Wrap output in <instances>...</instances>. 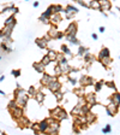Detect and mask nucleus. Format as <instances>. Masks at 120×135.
Here are the masks:
<instances>
[{
  "label": "nucleus",
  "instance_id": "nucleus-1",
  "mask_svg": "<svg viewBox=\"0 0 120 135\" xmlns=\"http://www.w3.org/2000/svg\"><path fill=\"white\" fill-rule=\"evenodd\" d=\"M13 95H14V100H16L17 105L25 109L27 105H28L29 99H30L28 93L25 92L23 88H16V90L13 92Z\"/></svg>",
  "mask_w": 120,
  "mask_h": 135
},
{
  "label": "nucleus",
  "instance_id": "nucleus-2",
  "mask_svg": "<svg viewBox=\"0 0 120 135\" xmlns=\"http://www.w3.org/2000/svg\"><path fill=\"white\" fill-rule=\"evenodd\" d=\"M48 122H49V126H48V130L46 134H58L60 130V121L53 117H49Z\"/></svg>",
  "mask_w": 120,
  "mask_h": 135
},
{
  "label": "nucleus",
  "instance_id": "nucleus-3",
  "mask_svg": "<svg viewBox=\"0 0 120 135\" xmlns=\"http://www.w3.org/2000/svg\"><path fill=\"white\" fill-rule=\"evenodd\" d=\"M78 8L76 7V6L73 5H69L66 8H64V13L65 16H66V20H71V18H73V17L76 16V13H78Z\"/></svg>",
  "mask_w": 120,
  "mask_h": 135
},
{
  "label": "nucleus",
  "instance_id": "nucleus-4",
  "mask_svg": "<svg viewBox=\"0 0 120 135\" xmlns=\"http://www.w3.org/2000/svg\"><path fill=\"white\" fill-rule=\"evenodd\" d=\"M78 81L82 87H90V86L94 84V79L91 76H88V75H81Z\"/></svg>",
  "mask_w": 120,
  "mask_h": 135
},
{
  "label": "nucleus",
  "instance_id": "nucleus-5",
  "mask_svg": "<svg viewBox=\"0 0 120 135\" xmlns=\"http://www.w3.org/2000/svg\"><path fill=\"white\" fill-rule=\"evenodd\" d=\"M47 88L49 89L50 93H54V92H56V90L61 89V88H62V83L59 81V79H55V80H53V81L48 84Z\"/></svg>",
  "mask_w": 120,
  "mask_h": 135
},
{
  "label": "nucleus",
  "instance_id": "nucleus-6",
  "mask_svg": "<svg viewBox=\"0 0 120 135\" xmlns=\"http://www.w3.org/2000/svg\"><path fill=\"white\" fill-rule=\"evenodd\" d=\"M77 31H78V25L76 22H72L69 24V27L66 28L64 34L66 35H70V36H77Z\"/></svg>",
  "mask_w": 120,
  "mask_h": 135
},
{
  "label": "nucleus",
  "instance_id": "nucleus-7",
  "mask_svg": "<svg viewBox=\"0 0 120 135\" xmlns=\"http://www.w3.org/2000/svg\"><path fill=\"white\" fill-rule=\"evenodd\" d=\"M55 79H58L56 76H54V75H49L48 73H43V76H42V79H41V83H42V86L47 87L48 84H49L50 82L53 81V80H55Z\"/></svg>",
  "mask_w": 120,
  "mask_h": 135
},
{
  "label": "nucleus",
  "instance_id": "nucleus-8",
  "mask_svg": "<svg viewBox=\"0 0 120 135\" xmlns=\"http://www.w3.org/2000/svg\"><path fill=\"white\" fill-rule=\"evenodd\" d=\"M10 113H11L12 118L16 121V119H18L19 117H22V116L24 115V111H23V107L17 106V107H14V109L10 110Z\"/></svg>",
  "mask_w": 120,
  "mask_h": 135
},
{
  "label": "nucleus",
  "instance_id": "nucleus-9",
  "mask_svg": "<svg viewBox=\"0 0 120 135\" xmlns=\"http://www.w3.org/2000/svg\"><path fill=\"white\" fill-rule=\"evenodd\" d=\"M48 126H49V122H48V118H45V119H42L41 122L37 123V128H39L40 133L41 134H46L48 130Z\"/></svg>",
  "mask_w": 120,
  "mask_h": 135
},
{
  "label": "nucleus",
  "instance_id": "nucleus-10",
  "mask_svg": "<svg viewBox=\"0 0 120 135\" xmlns=\"http://www.w3.org/2000/svg\"><path fill=\"white\" fill-rule=\"evenodd\" d=\"M84 95H85L87 104H89L90 106H95V104H97V100H96L95 93H85Z\"/></svg>",
  "mask_w": 120,
  "mask_h": 135
},
{
  "label": "nucleus",
  "instance_id": "nucleus-11",
  "mask_svg": "<svg viewBox=\"0 0 120 135\" xmlns=\"http://www.w3.org/2000/svg\"><path fill=\"white\" fill-rule=\"evenodd\" d=\"M83 58V60H84V63L87 65H90V64H92V63H95V60H96V58L94 56H92L91 53H90V51H88V52H85L84 53V56L82 57Z\"/></svg>",
  "mask_w": 120,
  "mask_h": 135
},
{
  "label": "nucleus",
  "instance_id": "nucleus-12",
  "mask_svg": "<svg viewBox=\"0 0 120 135\" xmlns=\"http://www.w3.org/2000/svg\"><path fill=\"white\" fill-rule=\"evenodd\" d=\"M112 4L111 0H100V11H111Z\"/></svg>",
  "mask_w": 120,
  "mask_h": 135
},
{
  "label": "nucleus",
  "instance_id": "nucleus-13",
  "mask_svg": "<svg viewBox=\"0 0 120 135\" xmlns=\"http://www.w3.org/2000/svg\"><path fill=\"white\" fill-rule=\"evenodd\" d=\"M49 21H50V24H52V25H58L59 23L62 21L61 13H53Z\"/></svg>",
  "mask_w": 120,
  "mask_h": 135
},
{
  "label": "nucleus",
  "instance_id": "nucleus-14",
  "mask_svg": "<svg viewBox=\"0 0 120 135\" xmlns=\"http://www.w3.org/2000/svg\"><path fill=\"white\" fill-rule=\"evenodd\" d=\"M36 45L37 47H40L41 50H46V48H48V41L45 39V37H39V39H36Z\"/></svg>",
  "mask_w": 120,
  "mask_h": 135
},
{
  "label": "nucleus",
  "instance_id": "nucleus-15",
  "mask_svg": "<svg viewBox=\"0 0 120 135\" xmlns=\"http://www.w3.org/2000/svg\"><path fill=\"white\" fill-rule=\"evenodd\" d=\"M85 121H87L88 124H94L96 122V113L91 112V110H90L89 112L85 115Z\"/></svg>",
  "mask_w": 120,
  "mask_h": 135
},
{
  "label": "nucleus",
  "instance_id": "nucleus-16",
  "mask_svg": "<svg viewBox=\"0 0 120 135\" xmlns=\"http://www.w3.org/2000/svg\"><path fill=\"white\" fill-rule=\"evenodd\" d=\"M34 99L39 103V104H41V103H43L46 99V94L42 90H37L36 93H35V95H34Z\"/></svg>",
  "mask_w": 120,
  "mask_h": 135
},
{
  "label": "nucleus",
  "instance_id": "nucleus-17",
  "mask_svg": "<svg viewBox=\"0 0 120 135\" xmlns=\"http://www.w3.org/2000/svg\"><path fill=\"white\" fill-rule=\"evenodd\" d=\"M108 57H111V52H109V50L108 48H102V50L100 51V53H98V56H97V59L98 60H102V59H105V58H108Z\"/></svg>",
  "mask_w": 120,
  "mask_h": 135
},
{
  "label": "nucleus",
  "instance_id": "nucleus-18",
  "mask_svg": "<svg viewBox=\"0 0 120 135\" xmlns=\"http://www.w3.org/2000/svg\"><path fill=\"white\" fill-rule=\"evenodd\" d=\"M60 66V70H61V75H67L70 73V70L72 69V66H70L69 63H65V64H59Z\"/></svg>",
  "mask_w": 120,
  "mask_h": 135
},
{
  "label": "nucleus",
  "instance_id": "nucleus-19",
  "mask_svg": "<svg viewBox=\"0 0 120 135\" xmlns=\"http://www.w3.org/2000/svg\"><path fill=\"white\" fill-rule=\"evenodd\" d=\"M47 34L49 35L50 37H52V39H55L56 40V36H58V34H59V30H58V28H56V25H52Z\"/></svg>",
  "mask_w": 120,
  "mask_h": 135
},
{
  "label": "nucleus",
  "instance_id": "nucleus-20",
  "mask_svg": "<svg viewBox=\"0 0 120 135\" xmlns=\"http://www.w3.org/2000/svg\"><path fill=\"white\" fill-rule=\"evenodd\" d=\"M109 101H113L114 104H117L118 106H120V93L115 90V92L112 94V97L109 98Z\"/></svg>",
  "mask_w": 120,
  "mask_h": 135
},
{
  "label": "nucleus",
  "instance_id": "nucleus-21",
  "mask_svg": "<svg viewBox=\"0 0 120 135\" xmlns=\"http://www.w3.org/2000/svg\"><path fill=\"white\" fill-rule=\"evenodd\" d=\"M107 107L111 110V112L113 113V116H115L118 113V111H119V106H118L117 104H114L113 101H109V104L107 105Z\"/></svg>",
  "mask_w": 120,
  "mask_h": 135
},
{
  "label": "nucleus",
  "instance_id": "nucleus-22",
  "mask_svg": "<svg viewBox=\"0 0 120 135\" xmlns=\"http://www.w3.org/2000/svg\"><path fill=\"white\" fill-rule=\"evenodd\" d=\"M12 23H17L16 21V17H14V15H10V16L6 18V20H4L3 22V27H5V25H8V24H12Z\"/></svg>",
  "mask_w": 120,
  "mask_h": 135
},
{
  "label": "nucleus",
  "instance_id": "nucleus-23",
  "mask_svg": "<svg viewBox=\"0 0 120 135\" xmlns=\"http://www.w3.org/2000/svg\"><path fill=\"white\" fill-rule=\"evenodd\" d=\"M33 66H34V69H35V70H36L39 74H43V73H45V65L42 64L41 62H39V63H34Z\"/></svg>",
  "mask_w": 120,
  "mask_h": 135
},
{
  "label": "nucleus",
  "instance_id": "nucleus-24",
  "mask_svg": "<svg viewBox=\"0 0 120 135\" xmlns=\"http://www.w3.org/2000/svg\"><path fill=\"white\" fill-rule=\"evenodd\" d=\"M94 89H95V92L96 93H98V92H101L102 90V88H103V86H105V81H97V82H94Z\"/></svg>",
  "mask_w": 120,
  "mask_h": 135
},
{
  "label": "nucleus",
  "instance_id": "nucleus-25",
  "mask_svg": "<svg viewBox=\"0 0 120 135\" xmlns=\"http://www.w3.org/2000/svg\"><path fill=\"white\" fill-rule=\"evenodd\" d=\"M61 110H62V107H60V106H55L53 110H50V117H53V118H55V119H56Z\"/></svg>",
  "mask_w": 120,
  "mask_h": 135
},
{
  "label": "nucleus",
  "instance_id": "nucleus-26",
  "mask_svg": "<svg viewBox=\"0 0 120 135\" xmlns=\"http://www.w3.org/2000/svg\"><path fill=\"white\" fill-rule=\"evenodd\" d=\"M60 52L65 54V56H72V51L70 50V47L67 45H61L60 46Z\"/></svg>",
  "mask_w": 120,
  "mask_h": 135
},
{
  "label": "nucleus",
  "instance_id": "nucleus-27",
  "mask_svg": "<svg viewBox=\"0 0 120 135\" xmlns=\"http://www.w3.org/2000/svg\"><path fill=\"white\" fill-rule=\"evenodd\" d=\"M88 51H89V48H88V47H84V46L79 45L78 46V51H77V57L82 58V57L84 56V53H85V52H88Z\"/></svg>",
  "mask_w": 120,
  "mask_h": 135
},
{
  "label": "nucleus",
  "instance_id": "nucleus-28",
  "mask_svg": "<svg viewBox=\"0 0 120 135\" xmlns=\"http://www.w3.org/2000/svg\"><path fill=\"white\" fill-rule=\"evenodd\" d=\"M50 8H52L53 13H61V12H64V8H62L61 5H50Z\"/></svg>",
  "mask_w": 120,
  "mask_h": 135
},
{
  "label": "nucleus",
  "instance_id": "nucleus-29",
  "mask_svg": "<svg viewBox=\"0 0 120 135\" xmlns=\"http://www.w3.org/2000/svg\"><path fill=\"white\" fill-rule=\"evenodd\" d=\"M52 15H53V11H52V8H50V6L41 15L40 17H42V18H47V20H50V17H52Z\"/></svg>",
  "mask_w": 120,
  "mask_h": 135
},
{
  "label": "nucleus",
  "instance_id": "nucleus-30",
  "mask_svg": "<svg viewBox=\"0 0 120 135\" xmlns=\"http://www.w3.org/2000/svg\"><path fill=\"white\" fill-rule=\"evenodd\" d=\"M89 8L92 10H100V0H92L89 4Z\"/></svg>",
  "mask_w": 120,
  "mask_h": 135
},
{
  "label": "nucleus",
  "instance_id": "nucleus-31",
  "mask_svg": "<svg viewBox=\"0 0 120 135\" xmlns=\"http://www.w3.org/2000/svg\"><path fill=\"white\" fill-rule=\"evenodd\" d=\"M98 62L101 63V65H102V66L108 68L109 65H111V63H112V58H111V57H108V58H105V59H102V60H98Z\"/></svg>",
  "mask_w": 120,
  "mask_h": 135
},
{
  "label": "nucleus",
  "instance_id": "nucleus-32",
  "mask_svg": "<svg viewBox=\"0 0 120 135\" xmlns=\"http://www.w3.org/2000/svg\"><path fill=\"white\" fill-rule=\"evenodd\" d=\"M53 94H54V98H55V100L58 101V103H60V101L62 100V98H64V94H62L61 89H60V90H56V92H54Z\"/></svg>",
  "mask_w": 120,
  "mask_h": 135
},
{
  "label": "nucleus",
  "instance_id": "nucleus-33",
  "mask_svg": "<svg viewBox=\"0 0 120 135\" xmlns=\"http://www.w3.org/2000/svg\"><path fill=\"white\" fill-rule=\"evenodd\" d=\"M73 93H75L77 97H81V95H84L85 94V90H84V87H79V88H76L75 90H73Z\"/></svg>",
  "mask_w": 120,
  "mask_h": 135
},
{
  "label": "nucleus",
  "instance_id": "nucleus-34",
  "mask_svg": "<svg viewBox=\"0 0 120 135\" xmlns=\"http://www.w3.org/2000/svg\"><path fill=\"white\" fill-rule=\"evenodd\" d=\"M69 42H70L71 45H75V46H79V45H81V42H79V40L77 39L76 36L70 37V39H69Z\"/></svg>",
  "mask_w": 120,
  "mask_h": 135
},
{
  "label": "nucleus",
  "instance_id": "nucleus-35",
  "mask_svg": "<svg viewBox=\"0 0 120 135\" xmlns=\"http://www.w3.org/2000/svg\"><path fill=\"white\" fill-rule=\"evenodd\" d=\"M102 133H103V134H111V133H112V126H111V124H106V126L102 128Z\"/></svg>",
  "mask_w": 120,
  "mask_h": 135
},
{
  "label": "nucleus",
  "instance_id": "nucleus-36",
  "mask_svg": "<svg viewBox=\"0 0 120 135\" xmlns=\"http://www.w3.org/2000/svg\"><path fill=\"white\" fill-rule=\"evenodd\" d=\"M47 56L49 57L50 60H55V58H56V52H55V51H53V50H49V51H48V53H47Z\"/></svg>",
  "mask_w": 120,
  "mask_h": 135
},
{
  "label": "nucleus",
  "instance_id": "nucleus-37",
  "mask_svg": "<svg viewBox=\"0 0 120 135\" xmlns=\"http://www.w3.org/2000/svg\"><path fill=\"white\" fill-rule=\"evenodd\" d=\"M50 62H52V60H50V59H49V57H48L47 54H46V56L41 59V63H42V64H43V65H45V66H46V65H48V64H49Z\"/></svg>",
  "mask_w": 120,
  "mask_h": 135
},
{
  "label": "nucleus",
  "instance_id": "nucleus-38",
  "mask_svg": "<svg viewBox=\"0 0 120 135\" xmlns=\"http://www.w3.org/2000/svg\"><path fill=\"white\" fill-rule=\"evenodd\" d=\"M18 106V105H17V103H16V100H11L10 101V103H8V105H7V109H8V111H10V110H12V109H14V107H17Z\"/></svg>",
  "mask_w": 120,
  "mask_h": 135
},
{
  "label": "nucleus",
  "instance_id": "nucleus-39",
  "mask_svg": "<svg viewBox=\"0 0 120 135\" xmlns=\"http://www.w3.org/2000/svg\"><path fill=\"white\" fill-rule=\"evenodd\" d=\"M36 92H37V90H36V88L34 87V86H30V88H29V89H28V92H27V93H28V94H29V97H34V95H35V93H36Z\"/></svg>",
  "mask_w": 120,
  "mask_h": 135
},
{
  "label": "nucleus",
  "instance_id": "nucleus-40",
  "mask_svg": "<svg viewBox=\"0 0 120 135\" xmlns=\"http://www.w3.org/2000/svg\"><path fill=\"white\" fill-rule=\"evenodd\" d=\"M11 75L13 76L14 79H17V77H19V76L22 75V71H20L19 69H18V70H14V69H13V70L11 71Z\"/></svg>",
  "mask_w": 120,
  "mask_h": 135
},
{
  "label": "nucleus",
  "instance_id": "nucleus-41",
  "mask_svg": "<svg viewBox=\"0 0 120 135\" xmlns=\"http://www.w3.org/2000/svg\"><path fill=\"white\" fill-rule=\"evenodd\" d=\"M105 84H106V86H107V87H108V88H112V89L114 90V92H115V90H117V88H115V84H114V82H113V81L105 82Z\"/></svg>",
  "mask_w": 120,
  "mask_h": 135
},
{
  "label": "nucleus",
  "instance_id": "nucleus-42",
  "mask_svg": "<svg viewBox=\"0 0 120 135\" xmlns=\"http://www.w3.org/2000/svg\"><path fill=\"white\" fill-rule=\"evenodd\" d=\"M39 20H40V22H42L43 24H50V21L47 20V18H42V17H40Z\"/></svg>",
  "mask_w": 120,
  "mask_h": 135
},
{
  "label": "nucleus",
  "instance_id": "nucleus-43",
  "mask_svg": "<svg viewBox=\"0 0 120 135\" xmlns=\"http://www.w3.org/2000/svg\"><path fill=\"white\" fill-rule=\"evenodd\" d=\"M91 39L94 40V41H97V39H98V35L96 33H92L91 34Z\"/></svg>",
  "mask_w": 120,
  "mask_h": 135
},
{
  "label": "nucleus",
  "instance_id": "nucleus-44",
  "mask_svg": "<svg viewBox=\"0 0 120 135\" xmlns=\"http://www.w3.org/2000/svg\"><path fill=\"white\" fill-rule=\"evenodd\" d=\"M106 112H107V116H109V117H114V116H113V113L111 112V110H109L108 107H106Z\"/></svg>",
  "mask_w": 120,
  "mask_h": 135
},
{
  "label": "nucleus",
  "instance_id": "nucleus-45",
  "mask_svg": "<svg viewBox=\"0 0 120 135\" xmlns=\"http://www.w3.org/2000/svg\"><path fill=\"white\" fill-rule=\"evenodd\" d=\"M84 1V4H85V6H87V8H89V4L91 3L92 0H83Z\"/></svg>",
  "mask_w": 120,
  "mask_h": 135
},
{
  "label": "nucleus",
  "instance_id": "nucleus-46",
  "mask_svg": "<svg viewBox=\"0 0 120 135\" xmlns=\"http://www.w3.org/2000/svg\"><path fill=\"white\" fill-rule=\"evenodd\" d=\"M98 31H100L101 34H103L105 31H106V28H105V27H100V28H98Z\"/></svg>",
  "mask_w": 120,
  "mask_h": 135
},
{
  "label": "nucleus",
  "instance_id": "nucleus-47",
  "mask_svg": "<svg viewBox=\"0 0 120 135\" xmlns=\"http://www.w3.org/2000/svg\"><path fill=\"white\" fill-rule=\"evenodd\" d=\"M76 1H77V3H78L79 5L84 6V7H87V6H85V4H84V1H83V0H76Z\"/></svg>",
  "mask_w": 120,
  "mask_h": 135
},
{
  "label": "nucleus",
  "instance_id": "nucleus-48",
  "mask_svg": "<svg viewBox=\"0 0 120 135\" xmlns=\"http://www.w3.org/2000/svg\"><path fill=\"white\" fill-rule=\"evenodd\" d=\"M39 5H40V3H39V1H34V4H33V6H34V7H39Z\"/></svg>",
  "mask_w": 120,
  "mask_h": 135
},
{
  "label": "nucleus",
  "instance_id": "nucleus-49",
  "mask_svg": "<svg viewBox=\"0 0 120 135\" xmlns=\"http://www.w3.org/2000/svg\"><path fill=\"white\" fill-rule=\"evenodd\" d=\"M3 39H4V33H3V30L0 29V41H1Z\"/></svg>",
  "mask_w": 120,
  "mask_h": 135
},
{
  "label": "nucleus",
  "instance_id": "nucleus-50",
  "mask_svg": "<svg viewBox=\"0 0 120 135\" xmlns=\"http://www.w3.org/2000/svg\"><path fill=\"white\" fill-rule=\"evenodd\" d=\"M4 80H5V75H1L0 76V82H3Z\"/></svg>",
  "mask_w": 120,
  "mask_h": 135
},
{
  "label": "nucleus",
  "instance_id": "nucleus-51",
  "mask_svg": "<svg viewBox=\"0 0 120 135\" xmlns=\"http://www.w3.org/2000/svg\"><path fill=\"white\" fill-rule=\"evenodd\" d=\"M0 94H1V95H6V93L4 92V90H1V89H0Z\"/></svg>",
  "mask_w": 120,
  "mask_h": 135
},
{
  "label": "nucleus",
  "instance_id": "nucleus-52",
  "mask_svg": "<svg viewBox=\"0 0 120 135\" xmlns=\"http://www.w3.org/2000/svg\"><path fill=\"white\" fill-rule=\"evenodd\" d=\"M16 87H17V88H20V84L18 83V82H17V83H16Z\"/></svg>",
  "mask_w": 120,
  "mask_h": 135
},
{
  "label": "nucleus",
  "instance_id": "nucleus-53",
  "mask_svg": "<svg viewBox=\"0 0 120 135\" xmlns=\"http://www.w3.org/2000/svg\"><path fill=\"white\" fill-rule=\"evenodd\" d=\"M0 60H1V54H0Z\"/></svg>",
  "mask_w": 120,
  "mask_h": 135
},
{
  "label": "nucleus",
  "instance_id": "nucleus-54",
  "mask_svg": "<svg viewBox=\"0 0 120 135\" xmlns=\"http://www.w3.org/2000/svg\"><path fill=\"white\" fill-rule=\"evenodd\" d=\"M25 1H29V0H25Z\"/></svg>",
  "mask_w": 120,
  "mask_h": 135
},
{
  "label": "nucleus",
  "instance_id": "nucleus-55",
  "mask_svg": "<svg viewBox=\"0 0 120 135\" xmlns=\"http://www.w3.org/2000/svg\"><path fill=\"white\" fill-rule=\"evenodd\" d=\"M119 59H120V56H119Z\"/></svg>",
  "mask_w": 120,
  "mask_h": 135
}]
</instances>
